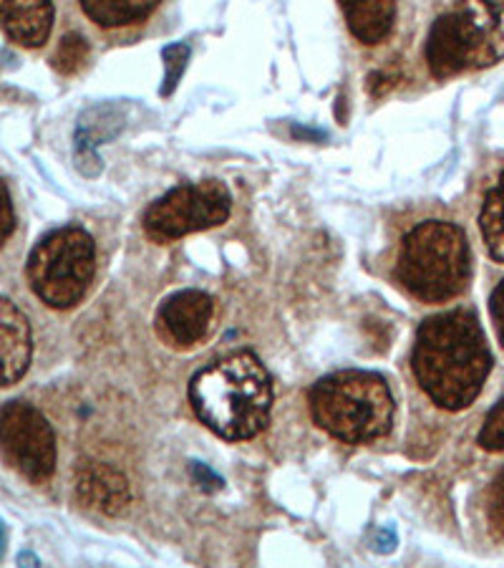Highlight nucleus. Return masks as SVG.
<instances>
[{"label":"nucleus","mask_w":504,"mask_h":568,"mask_svg":"<svg viewBox=\"0 0 504 568\" xmlns=\"http://www.w3.org/2000/svg\"><path fill=\"white\" fill-rule=\"evenodd\" d=\"M416 382L442 409H466L492 372L487 338L472 311L456 308L426 318L411 354Z\"/></svg>","instance_id":"obj_1"},{"label":"nucleus","mask_w":504,"mask_h":568,"mask_svg":"<svg viewBox=\"0 0 504 568\" xmlns=\"http://www.w3.org/2000/svg\"><path fill=\"white\" fill-rule=\"evenodd\" d=\"M189 402L223 439L258 437L270 423V374L253 352H237L195 374Z\"/></svg>","instance_id":"obj_2"},{"label":"nucleus","mask_w":504,"mask_h":568,"mask_svg":"<svg viewBox=\"0 0 504 568\" xmlns=\"http://www.w3.org/2000/svg\"><path fill=\"white\" fill-rule=\"evenodd\" d=\"M393 397L376 372L343 369L320 379L310 392V412L320 429L348 445H366L391 433Z\"/></svg>","instance_id":"obj_3"},{"label":"nucleus","mask_w":504,"mask_h":568,"mask_svg":"<svg viewBox=\"0 0 504 568\" xmlns=\"http://www.w3.org/2000/svg\"><path fill=\"white\" fill-rule=\"evenodd\" d=\"M397 278L426 304H442L464 293L472 278V255L462 227L446 220L419 223L403 237Z\"/></svg>","instance_id":"obj_4"},{"label":"nucleus","mask_w":504,"mask_h":568,"mask_svg":"<svg viewBox=\"0 0 504 568\" xmlns=\"http://www.w3.org/2000/svg\"><path fill=\"white\" fill-rule=\"evenodd\" d=\"M502 59L504 0H456L429 31L426 63L436 79L487 69Z\"/></svg>","instance_id":"obj_5"},{"label":"nucleus","mask_w":504,"mask_h":568,"mask_svg":"<svg viewBox=\"0 0 504 568\" xmlns=\"http://www.w3.org/2000/svg\"><path fill=\"white\" fill-rule=\"evenodd\" d=\"M25 273L33 293L45 306H76L86 296L96 273L94 237L81 227L53 231L33 248Z\"/></svg>","instance_id":"obj_6"},{"label":"nucleus","mask_w":504,"mask_h":568,"mask_svg":"<svg viewBox=\"0 0 504 568\" xmlns=\"http://www.w3.org/2000/svg\"><path fill=\"white\" fill-rule=\"evenodd\" d=\"M233 197L219 180H205L197 185H179L162 195L144 215V231L152 241L167 243L189 233L207 231L227 223Z\"/></svg>","instance_id":"obj_7"},{"label":"nucleus","mask_w":504,"mask_h":568,"mask_svg":"<svg viewBox=\"0 0 504 568\" xmlns=\"http://www.w3.org/2000/svg\"><path fill=\"white\" fill-rule=\"evenodd\" d=\"M0 455L8 467L35 485L56 470V435L29 402L13 399L0 407Z\"/></svg>","instance_id":"obj_8"},{"label":"nucleus","mask_w":504,"mask_h":568,"mask_svg":"<svg viewBox=\"0 0 504 568\" xmlns=\"http://www.w3.org/2000/svg\"><path fill=\"white\" fill-rule=\"evenodd\" d=\"M215 304L202 291H179L169 296L157 311L154 326L164 344L174 349H189L209 334Z\"/></svg>","instance_id":"obj_9"},{"label":"nucleus","mask_w":504,"mask_h":568,"mask_svg":"<svg viewBox=\"0 0 504 568\" xmlns=\"http://www.w3.org/2000/svg\"><path fill=\"white\" fill-rule=\"evenodd\" d=\"M33 356L31 324L13 301L0 296V387H11L29 372Z\"/></svg>","instance_id":"obj_10"},{"label":"nucleus","mask_w":504,"mask_h":568,"mask_svg":"<svg viewBox=\"0 0 504 568\" xmlns=\"http://www.w3.org/2000/svg\"><path fill=\"white\" fill-rule=\"evenodd\" d=\"M76 496L86 508L104 513V516H119L132 500L130 480L112 465L86 463L79 467Z\"/></svg>","instance_id":"obj_11"},{"label":"nucleus","mask_w":504,"mask_h":568,"mask_svg":"<svg viewBox=\"0 0 504 568\" xmlns=\"http://www.w3.org/2000/svg\"><path fill=\"white\" fill-rule=\"evenodd\" d=\"M0 29L25 49H39L53 29L51 0H0Z\"/></svg>","instance_id":"obj_12"},{"label":"nucleus","mask_w":504,"mask_h":568,"mask_svg":"<svg viewBox=\"0 0 504 568\" xmlns=\"http://www.w3.org/2000/svg\"><path fill=\"white\" fill-rule=\"evenodd\" d=\"M346 13L348 29L366 45L383 41L397 16V0H338Z\"/></svg>","instance_id":"obj_13"},{"label":"nucleus","mask_w":504,"mask_h":568,"mask_svg":"<svg viewBox=\"0 0 504 568\" xmlns=\"http://www.w3.org/2000/svg\"><path fill=\"white\" fill-rule=\"evenodd\" d=\"M160 0H81L84 13L104 29L140 23L146 16H152Z\"/></svg>","instance_id":"obj_14"},{"label":"nucleus","mask_w":504,"mask_h":568,"mask_svg":"<svg viewBox=\"0 0 504 568\" xmlns=\"http://www.w3.org/2000/svg\"><path fill=\"white\" fill-rule=\"evenodd\" d=\"M480 231L487 245V253L497 263H504V172L497 180L487 197H484L482 213H480Z\"/></svg>","instance_id":"obj_15"},{"label":"nucleus","mask_w":504,"mask_h":568,"mask_svg":"<svg viewBox=\"0 0 504 568\" xmlns=\"http://www.w3.org/2000/svg\"><path fill=\"white\" fill-rule=\"evenodd\" d=\"M86 59H89V43L81 39L79 33H71L61 39L56 57H53V67H56V71L71 77V73H79L84 69Z\"/></svg>","instance_id":"obj_16"},{"label":"nucleus","mask_w":504,"mask_h":568,"mask_svg":"<svg viewBox=\"0 0 504 568\" xmlns=\"http://www.w3.org/2000/svg\"><path fill=\"white\" fill-rule=\"evenodd\" d=\"M164 84H162V97H169L174 89H177L182 73L187 69L189 59V45L187 43H172L164 49Z\"/></svg>","instance_id":"obj_17"},{"label":"nucleus","mask_w":504,"mask_h":568,"mask_svg":"<svg viewBox=\"0 0 504 568\" xmlns=\"http://www.w3.org/2000/svg\"><path fill=\"white\" fill-rule=\"evenodd\" d=\"M487 524L492 536L504 544V467L492 480L487 493Z\"/></svg>","instance_id":"obj_18"},{"label":"nucleus","mask_w":504,"mask_h":568,"mask_svg":"<svg viewBox=\"0 0 504 568\" xmlns=\"http://www.w3.org/2000/svg\"><path fill=\"white\" fill-rule=\"evenodd\" d=\"M480 445L490 453L504 450V397L490 409L487 419H484L482 433H480Z\"/></svg>","instance_id":"obj_19"},{"label":"nucleus","mask_w":504,"mask_h":568,"mask_svg":"<svg viewBox=\"0 0 504 568\" xmlns=\"http://www.w3.org/2000/svg\"><path fill=\"white\" fill-rule=\"evenodd\" d=\"M13 227H16V213H13L11 195H8V187L0 182V248H3L8 237H11Z\"/></svg>","instance_id":"obj_20"},{"label":"nucleus","mask_w":504,"mask_h":568,"mask_svg":"<svg viewBox=\"0 0 504 568\" xmlns=\"http://www.w3.org/2000/svg\"><path fill=\"white\" fill-rule=\"evenodd\" d=\"M490 314L494 321V328H497V336H500V344L504 346V281L500 283L497 288H494L492 298H490Z\"/></svg>","instance_id":"obj_21"},{"label":"nucleus","mask_w":504,"mask_h":568,"mask_svg":"<svg viewBox=\"0 0 504 568\" xmlns=\"http://www.w3.org/2000/svg\"><path fill=\"white\" fill-rule=\"evenodd\" d=\"M192 475H195V480L199 483L202 490H219L223 488V478L215 475L209 467H205L202 463H192Z\"/></svg>","instance_id":"obj_22"},{"label":"nucleus","mask_w":504,"mask_h":568,"mask_svg":"<svg viewBox=\"0 0 504 568\" xmlns=\"http://www.w3.org/2000/svg\"><path fill=\"white\" fill-rule=\"evenodd\" d=\"M18 564H33V566H39V558L31 556V554H21V556H18Z\"/></svg>","instance_id":"obj_23"},{"label":"nucleus","mask_w":504,"mask_h":568,"mask_svg":"<svg viewBox=\"0 0 504 568\" xmlns=\"http://www.w3.org/2000/svg\"><path fill=\"white\" fill-rule=\"evenodd\" d=\"M6 551V534H3V526H0V556Z\"/></svg>","instance_id":"obj_24"}]
</instances>
